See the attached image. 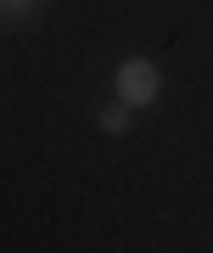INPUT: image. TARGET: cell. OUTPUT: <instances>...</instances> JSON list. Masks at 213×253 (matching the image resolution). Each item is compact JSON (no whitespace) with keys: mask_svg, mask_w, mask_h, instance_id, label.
<instances>
[{"mask_svg":"<svg viewBox=\"0 0 213 253\" xmlns=\"http://www.w3.org/2000/svg\"><path fill=\"white\" fill-rule=\"evenodd\" d=\"M96 124L106 129V135H124V129H129V101L118 96L112 107H101V113H96Z\"/></svg>","mask_w":213,"mask_h":253,"instance_id":"7a4b0ae2","label":"cell"},{"mask_svg":"<svg viewBox=\"0 0 213 253\" xmlns=\"http://www.w3.org/2000/svg\"><path fill=\"white\" fill-rule=\"evenodd\" d=\"M157 90H163L157 62H146V56H129V62L118 68V96H124L129 107H151V101H157Z\"/></svg>","mask_w":213,"mask_h":253,"instance_id":"6da1fadb","label":"cell"},{"mask_svg":"<svg viewBox=\"0 0 213 253\" xmlns=\"http://www.w3.org/2000/svg\"><path fill=\"white\" fill-rule=\"evenodd\" d=\"M34 6H39V0H0V11H6V17H28Z\"/></svg>","mask_w":213,"mask_h":253,"instance_id":"3957f363","label":"cell"}]
</instances>
